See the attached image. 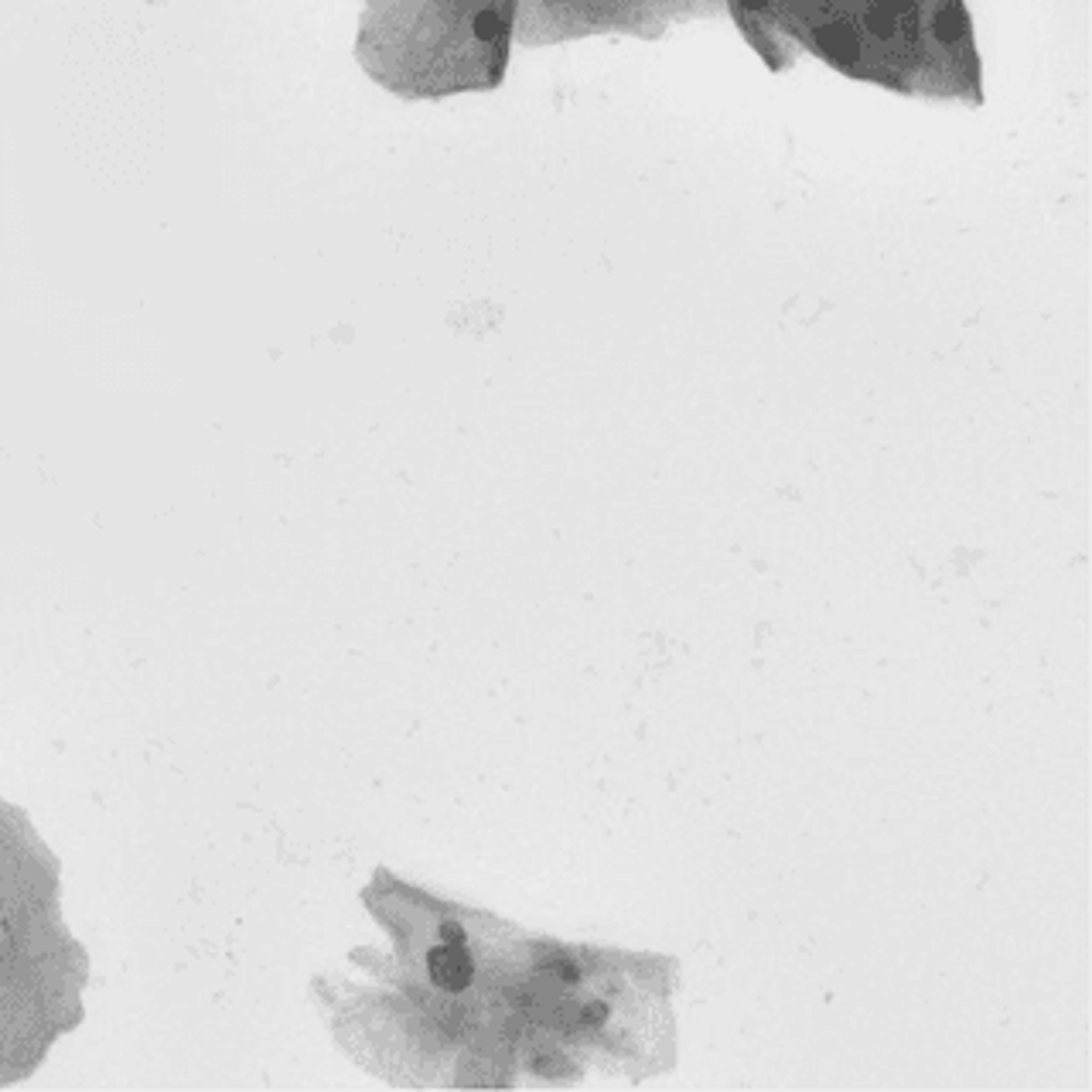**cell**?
<instances>
[{
  "instance_id": "1",
  "label": "cell",
  "mask_w": 1092,
  "mask_h": 1092,
  "mask_svg": "<svg viewBox=\"0 0 1092 1092\" xmlns=\"http://www.w3.org/2000/svg\"><path fill=\"white\" fill-rule=\"evenodd\" d=\"M427 970H431V980L451 993L471 986V980H475V959L465 949V943H444V946L431 949Z\"/></svg>"
},
{
  "instance_id": "2",
  "label": "cell",
  "mask_w": 1092,
  "mask_h": 1092,
  "mask_svg": "<svg viewBox=\"0 0 1092 1092\" xmlns=\"http://www.w3.org/2000/svg\"><path fill=\"white\" fill-rule=\"evenodd\" d=\"M819 45L833 58H839V62H857V55H861V41H857V35L847 24H826V28H819Z\"/></svg>"
},
{
  "instance_id": "3",
  "label": "cell",
  "mask_w": 1092,
  "mask_h": 1092,
  "mask_svg": "<svg viewBox=\"0 0 1092 1092\" xmlns=\"http://www.w3.org/2000/svg\"><path fill=\"white\" fill-rule=\"evenodd\" d=\"M867 28H871V35H877V38H891V35H894V18H891V11L874 8V11L867 14Z\"/></svg>"
},
{
  "instance_id": "4",
  "label": "cell",
  "mask_w": 1092,
  "mask_h": 1092,
  "mask_svg": "<svg viewBox=\"0 0 1092 1092\" xmlns=\"http://www.w3.org/2000/svg\"><path fill=\"white\" fill-rule=\"evenodd\" d=\"M498 31H502V21H498V14H495V11H481V14L475 18V35H478L481 41L498 38Z\"/></svg>"
},
{
  "instance_id": "5",
  "label": "cell",
  "mask_w": 1092,
  "mask_h": 1092,
  "mask_svg": "<svg viewBox=\"0 0 1092 1092\" xmlns=\"http://www.w3.org/2000/svg\"><path fill=\"white\" fill-rule=\"evenodd\" d=\"M936 35L943 38V41H956L959 38V21H956V14L953 11H939V18H936Z\"/></svg>"
},
{
  "instance_id": "6",
  "label": "cell",
  "mask_w": 1092,
  "mask_h": 1092,
  "mask_svg": "<svg viewBox=\"0 0 1092 1092\" xmlns=\"http://www.w3.org/2000/svg\"><path fill=\"white\" fill-rule=\"evenodd\" d=\"M605 1018H608V1003H601V1000H591L584 1007V1014H580L584 1024H601Z\"/></svg>"
},
{
  "instance_id": "7",
  "label": "cell",
  "mask_w": 1092,
  "mask_h": 1092,
  "mask_svg": "<svg viewBox=\"0 0 1092 1092\" xmlns=\"http://www.w3.org/2000/svg\"><path fill=\"white\" fill-rule=\"evenodd\" d=\"M441 939L444 943H465V929L458 926V921H444V926H441Z\"/></svg>"
},
{
  "instance_id": "8",
  "label": "cell",
  "mask_w": 1092,
  "mask_h": 1092,
  "mask_svg": "<svg viewBox=\"0 0 1092 1092\" xmlns=\"http://www.w3.org/2000/svg\"><path fill=\"white\" fill-rule=\"evenodd\" d=\"M741 4H744L747 11H762V8L769 4V0H741Z\"/></svg>"
},
{
  "instance_id": "9",
  "label": "cell",
  "mask_w": 1092,
  "mask_h": 1092,
  "mask_svg": "<svg viewBox=\"0 0 1092 1092\" xmlns=\"http://www.w3.org/2000/svg\"><path fill=\"white\" fill-rule=\"evenodd\" d=\"M901 4V0H877V8H884V11H891V8H898Z\"/></svg>"
}]
</instances>
